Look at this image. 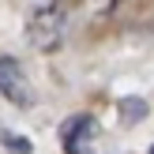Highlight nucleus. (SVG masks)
I'll return each mask as SVG.
<instances>
[{
  "label": "nucleus",
  "mask_w": 154,
  "mask_h": 154,
  "mask_svg": "<svg viewBox=\"0 0 154 154\" xmlns=\"http://www.w3.org/2000/svg\"><path fill=\"white\" fill-rule=\"evenodd\" d=\"M75 8H79V0H49L45 8H38V11L30 15V23H26L30 45L42 49V53L60 49V42H64V34H68V19H72Z\"/></svg>",
  "instance_id": "1"
},
{
  "label": "nucleus",
  "mask_w": 154,
  "mask_h": 154,
  "mask_svg": "<svg viewBox=\"0 0 154 154\" xmlns=\"http://www.w3.org/2000/svg\"><path fill=\"white\" fill-rule=\"evenodd\" d=\"M60 143L64 154H98V120L90 113H75L60 128Z\"/></svg>",
  "instance_id": "2"
},
{
  "label": "nucleus",
  "mask_w": 154,
  "mask_h": 154,
  "mask_svg": "<svg viewBox=\"0 0 154 154\" xmlns=\"http://www.w3.org/2000/svg\"><path fill=\"white\" fill-rule=\"evenodd\" d=\"M0 98H8L11 105H30L34 102V90H30V83H26V72H23L11 57L0 60Z\"/></svg>",
  "instance_id": "3"
},
{
  "label": "nucleus",
  "mask_w": 154,
  "mask_h": 154,
  "mask_svg": "<svg viewBox=\"0 0 154 154\" xmlns=\"http://www.w3.org/2000/svg\"><path fill=\"white\" fill-rule=\"evenodd\" d=\"M4 143H8L15 154H30V143L23 139V135H8V132H4Z\"/></svg>",
  "instance_id": "5"
},
{
  "label": "nucleus",
  "mask_w": 154,
  "mask_h": 154,
  "mask_svg": "<svg viewBox=\"0 0 154 154\" xmlns=\"http://www.w3.org/2000/svg\"><path fill=\"white\" fill-rule=\"evenodd\" d=\"M143 117H147L143 98H120V124H139Z\"/></svg>",
  "instance_id": "4"
},
{
  "label": "nucleus",
  "mask_w": 154,
  "mask_h": 154,
  "mask_svg": "<svg viewBox=\"0 0 154 154\" xmlns=\"http://www.w3.org/2000/svg\"><path fill=\"white\" fill-rule=\"evenodd\" d=\"M150 154H154V147H150Z\"/></svg>",
  "instance_id": "6"
}]
</instances>
